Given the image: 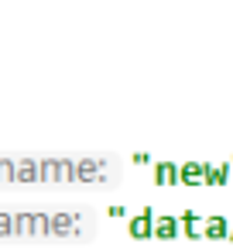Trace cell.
I'll list each match as a JSON object with an SVG mask.
<instances>
[{"instance_id":"cell-1","label":"cell","mask_w":233,"mask_h":251,"mask_svg":"<svg viewBox=\"0 0 233 251\" xmlns=\"http://www.w3.org/2000/svg\"><path fill=\"white\" fill-rule=\"evenodd\" d=\"M14 186H38V158H14Z\"/></svg>"},{"instance_id":"cell-2","label":"cell","mask_w":233,"mask_h":251,"mask_svg":"<svg viewBox=\"0 0 233 251\" xmlns=\"http://www.w3.org/2000/svg\"><path fill=\"white\" fill-rule=\"evenodd\" d=\"M127 230H130L134 237H148V234H154V227H151V210H144L141 217H134V220L127 224Z\"/></svg>"},{"instance_id":"cell-3","label":"cell","mask_w":233,"mask_h":251,"mask_svg":"<svg viewBox=\"0 0 233 251\" xmlns=\"http://www.w3.org/2000/svg\"><path fill=\"white\" fill-rule=\"evenodd\" d=\"M178 179H182V172L175 165H168V162L154 165V182H178Z\"/></svg>"},{"instance_id":"cell-4","label":"cell","mask_w":233,"mask_h":251,"mask_svg":"<svg viewBox=\"0 0 233 251\" xmlns=\"http://www.w3.org/2000/svg\"><path fill=\"white\" fill-rule=\"evenodd\" d=\"M0 186H14V158L0 155Z\"/></svg>"},{"instance_id":"cell-5","label":"cell","mask_w":233,"mask_h":251,"mask_svg":"<svg viewBox=\"0 0 233 251\" xmlns=\"http://www.w3.org/2000/svg\"><path fill=\"white\" fill-rule=\"evenodd\" d=\"M182 182H206V165H182Z\"/></svg>"},{"instance_id":"cell-6","label":"cell","mask_w":233,"mask_h":251,"mask_svg":"<svg viewBox=\"0 0 233 251\" xmlns=\"http://www.w3.org/2000/svg\"><path fill=\"white\" fill-rule=\"evenodd\" d=\"M175 224H178V220H171V217H158V220H154V234H158V237H175V234H178Z\"/></svg>"},{"instance_id":"cell-7","label":"cell","mask_w":233,"mask_h":251,"mask_svg":"<svg viewBox=\"0 0 233 251\" xmlns=\"http://www.w3.org/2000/svg\"><path fill=\"white\" fill-rule=\"evenodd\" d=\"M223 224H226L223 217H209V220H206V234H209V237H230V230H226Z\"/></svg>"},{"instance_id":"cell-8","label":"cell","mask_w":233,"mask_h":251,"mask_svg":"<svg viewBox=\"0 0 233 251\" xmlns=\"http://www.w3.org/2000/svg\"><path fill=\"white\" fill-rule=\"evenodd\" d=\"M0 237H14V213L0 210Z\"/></svg>"}]
</instances>
